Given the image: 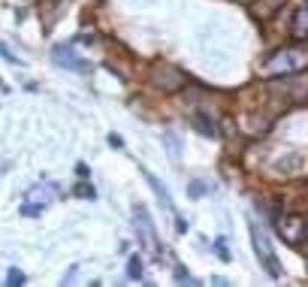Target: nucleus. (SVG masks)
<instances>
[{"label": "nucleus", "mask_w": 308, "mask_h": 287, "mask_svg": "<svg viewBox=\"0 0 308 287\" xmlns=\"http://www.w3.org/2000/svg\"><path fill=\"white\" fill-rule=\"evenodd\" d=\"M308 67V48H278L260 61V70L269 76H296Z\"/></svg>", "instance_id": "obj_1"}, {"label": "nucleus", "mask_w": 308, "mask_h": 287, "mask_svg": "<svg viewBox=\"0 0 308 287\" xmlns=\"http://www.w3.org/2000/svg\"><path fill=\"white\" fill-rule=\"evenodd\" d=\"M148 82L157 88V91H163V94H178L181 88H185L188 76L181 73V70H175L172 64H154L148 70Z\"/></svg>", "instance_id": "obj_2"}, {"label": "nucleus", "mask_w": 308, "mask_h": 287, "mask_svg": "<svg viewBox=\"0 0 308 287\" xmlns=\"http://www.w3.org/2000/svg\"><path fill=\"white\" fill-rule=\"evenodd\" d=\"M251 239H254V251H257L260 263L266 266V272H269L272 278H278V275H281V263H278L275 251H272V245H269V233H266L257 221H251Z\"/></svg>", "instance_id": "obj_3"}, {"label": "nucleus", "mask_w": 308, "mask_h": 287, "mask_svg": "<svg viewBox=\"0 0 308 287\" xmlns=\"http://www.w3.org/2000/svg\"><path fill=\"white\" fill-rule=\"evenodd\" d=\"M133 218H136V233H139V245L151 254H160V245H157V233L154 224L148 218V209L145 206H133Z\"/></svg>", "instance_id": "obj_4"}, {"label": "nucleus", "mask_w": 308, "mask_h": 287, "mask_svg": "<svg viewBox=\"0 0 308 287\" xmlns=\"http://www.w3.org/2000/svg\"><path fill=\"white\" fill-rule=\"evenodd\" d=\"M51 58H54V64H61V67H67V70H76V73H91V64L82 61L70 46H54Z\"/></svg>", "instance_id": "obj_5"}, {"label": "nucleus", "mask_w": 308, "mask_h": 287, "mask_svg": "<svg viewBox=\"0 0 308 287\" xmlns=\"http://www.w3.org/2000/svg\"><path fill=\"white\" fill-rule=\"evenodd\" d=\"M278 233L284 236V242L299 245V242L305 239V221H302V218H281V221H278Z\"/></svg>", "instance_id": "obj_6"}, {"label": "nucleus", "mask_w": 308, "mask_h": 287, "mask_svg": "<svg viewBox=\"0 0 308 287\" xmlns=\"http://www.w3.org/2000/svg\"><path fill=\"white\" fill-rule=\"evenodd\" d=\"M281 3H284V0H260L257 6H251V15H254V19H260V22H269L272 15L281 9Z\"/></svg>", "instance_id": "obj_7"}, {"label": "nucleus", "mask_w": 308, "mask_h": 287, "mask_svg": "<svg viewBox=\"0 0 308 287\" xmlns=\"http://www.w3.org/2000/svg\"><path fill=\"white\" fill-rule=\"evenodd\" d=\"M290 33H293L296 40H305L308 37V6H302L293 15V22H290Z\"/></svg>", "instance_id": "obj_8"}, {"label": "nucleus", "mask_w": 308, "mask_h": 287, "mask_svg": "<svg viewBox=\"0 0 308 287\" xmlns=\"http://www.w3.org/2000/svg\"><path fill=\"white\" fill-rule=\"evenodd\" d=\"M193 124H196V130L203 133V136H217V127H214V121H212L206 112H196V115H193Z\"/></svg>", "instance_id": "obj_9"}, {"label": "nucleus", "mask_w": 308, "mask_h": 287, "mask_svg": "<svg viewBox=\"0 0 308 287\" xmlns=\"http://www.w3.org/2000/svg\"><path fill=\"white\" fill-rule=\"evenodd\" d=\"M142 175H145V182H148V185H151V188L157 191V196H160V203H163V206H166V209L172 212V200H169V193H166V188H163V185L157 182V178H154V175H151L148 169H142Z\"/></svg>", "instance_id": "obj_10"}, {"label": "nucleus", "mask_w": 308, "mask_h": 287, "mask_svg": "<svg viewBox=\"0 0 308 287\" xmlns=\"http://www.w3.org/2000/svg\"><path fill=\"white\" fill-rule=\"evenodd\" d=\"M54 193H58V188H54V185H43V188H33L27 196H30V200H36V203H51L54 200Z\"/></svg>", "instance_id": "obj_11"}, {"label": "nucleus", "mask_w": 308, "mask_h": 287, "mask_svg": "<svg viewBox=\"0 0 308 287\" xmlns=\"http://www.w3.org/2000/svg\"><path fill=\"white\" fill-rule=\"evenodd\" d=\"M127 275H130V278H142V260L139 257H130V263H127Z\"/></svg>", "instance_id": "obj_12"}, {"label": "nucleus", "mask_w": 308, "mask_h": 287, "mask_svg": "<svg viewBox=\"0 0 308 287\" xmlns=\"http://www.w3.org/2000/svg\"><path fill=\"white\" fill-rule=\"evenodd\" d=\"M72 193H76V196H82V200H94V188H91V185H76V191H72Z\"/></svg>", "instance_id": "obj_13"}, {"label": "nucleus", "mask_w": 308, "mask_h": 287, "mask_svg": "<svg viewBox=\"0 0 308 287\" xmlns=\"http://www.w3.org/2000/svg\"><path fill=\"white\" fill-rule=\"evenodd\" d=\"M209 188L203 185V182H190V193H193V200H199V196H203Z\"/></svg>", "instance_id": "obj_14"}, {"label": "nucleus", "mask_w": 308, "mask_h": 287, "mask_svg": "<svg viewBox=\"0 0 308 287\" xmlns=\"http://www.w3.org/2000/svg\"><path fill=\"white\" fill-rule=\"evenodd\" d=\"M6 281H9L12 287H15V284H24V272H18V269H9V278H6Z\"/></svg>", "instance_id": "obj_15"}, {"label": "nucleus", "mask_w": 308, "mask_h": 287, "mask_svg": "<svg viewBox=\"0 0 308 287\" xmlns=\"http://www.w3.org/2000/svg\"><path fill=\"white\" fill-rule=\"evenodd\" d=\"M214 251L221 254V260H230V251H227V242H224V239H217V242H214Z\"/></svg>", "instance_id": "obj_16"}, {"label": "nucleus", "mask_w": 308, "mask_h": 287, "mask_svg": "<svg viewBox=\"0 0 308 287\" xmlns=\"http://www.w3.org/2000/svg\"><path fill=\"white\" fill-rule=\"evenodd\" d=\"M0 55H3V58H6L9 64H18V58H15L12 51H9V46H6V43H0Z\"/></svg>", "instance_id": "obj_17"}, {"label": "nucleus", "mask_w": 308, "mask_h": 287, "mask_svg": "<svg viewBox=\"0 0 308 287\" xmlns=\"http://www.w3.org/2000/svg\"><path fill=\"white\" fill-rule=\"evenodd\" d=\"M109 145H112V148H124V139L115 136V133H109Z\"/></svg>", "instance_id": "obj_18"}, {"label": "nucleus", "mask_w": 308, "mask_h": 287, "mask_svg": "<svg viewBox=\"0 0 308 287\" xmlns=\"http://www.w3.org/2000/svg\"><path fill=\"white\" fill-rule=\"evenodd\" d=\"M175 278H178V281H193V278H190V275H188V272H185V269H181V266H178V272H175Z\"/></svg>", "instance_id": "obj_19"}, {"label": "nucleus", "mask_w": 308, "mask_h": 287, "mask_svg": "<svg viewBox=\"0 0 308 287\" xmlns=\"http://www.w3.org/2000/svg\"><path fill=\"white\" fill-rule=\"evenodd\" d=\"M76 172H79V178H88V175H91V172H88V167H85V164H79V167H76Z\"/></svg>", "instance_id": "obj_20"}, {"label": "nucleus", "mask_w": 308, "mask_h": 287, "mask_svg": "<svg viewBox=\"0 0 308 287\" xmlns=\"http://www.w3.org/2000/svg\"><path fill=\"white\" fill-rule=\"evenodd\" d=\"M305 239H308V221H305Z\"/></svg>", "instance_id": "obj_21"}]
</instances>
